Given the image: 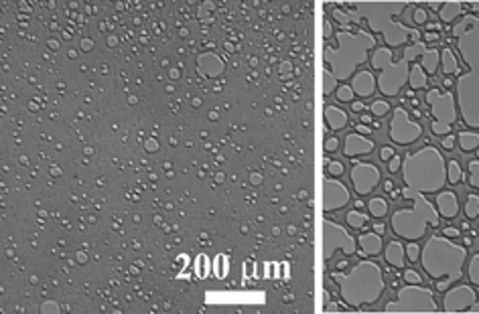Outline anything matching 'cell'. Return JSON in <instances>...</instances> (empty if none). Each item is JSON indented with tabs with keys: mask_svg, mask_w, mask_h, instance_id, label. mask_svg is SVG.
Wrapping results in <instances>:
<instances>
[{
	"mask_svg": "<svg viewBox=\"0 0 479 314\" xmlns=\"http://www.w3.org/2000/svg\"><path fill=\"white\" fill-rule=\"evenodd\" d=\"M417 61H424V69L426 73H434L437 67L441 63V51L430 49L424 51V43H415V45H404L402 47V57L396 63V51L382 45V47L374 49L372 57H369V65H372L374 71H380L378 77V87L382 96L386 98H394L400 94V89L408 83V75H410V65Z\"/></svg>",
	"mask_w": 479,
	"mask_h": 314,
	"instance_id": "1",
	"label": "cell"
},
{
	"mask_svg": "<svg viewBox=\"0 0 479 314\" xmlns=\"http://www.w3.org/2000/svg\"><path fill=\"white\" fill-rule=\"evenodd\" d=\"M331 280L337 284L345 306H374L384 294V272L374 260H361L352 270H333Z\"/></svg>",
	"mask_w": 479,
	"mask_h": 314,
	"instance_id": "2",
	"label": "cell"
},
{
	"mask_svg": "<svg viewBox=\"0 0 479 314\" xmlns=\"http://www.w3.org/2000/svg\"><path fill=\"white\" fill-rule=\"evenodd\" d=\"M404 187L424 195H437L447 185V162L439 148L432 144L422 146L417 152H408L402 160Z\"/></svg>",
	"mask_w": 479,
	"mask_h": 314,
	"instance_id": "3",
	"label": "cell"
},
{
	"mask_svg": "<svg viewBox=\"0 0 479 314\" xmlns=\"http://www.w3.org/2000/svg\"><path fill=\"white\" fill-rule=\"evenodd\" d=\"M402 199H410L412 205L394 211L390 217V229L398 239L419 241L426 237L428 227L441 225V215L434 207V201H430L424 193H417L404 187Z\"/></svg>",
	"mask_w": 479,
	"mask_h": 314,
	"instance_id": "4",
	"label": "cell"
},
{
	"mask_svg": "<svg viewBox=\"0 0 479 314\" xmlns=\"http://www.w3.org/2000/svg\"><path fill=\"white\" fill-rule=\"evenodd\" d=\"M467 260V248L463 243H457L449 237L430 235L420 252L422 270L428 274L430 280L449 278L453 284L463 278V265Z\"/></svg>",
	"mask_w": 479,
	"mask_h": 314,
	"instance_id": "5",
	"label": "cell"
},
{
	"mask_svg": "<svg viewBox=\"0 0 479 314\" xmlns=\"http://www.w3.org/2000/svg\"><path fill=\"white\" fill-rule=\"evenodd\" d=\"M376 39L374 35L365 33L363 29L359 31H337L335 35V47H327L325 51V63L331 67V73L337 81H347L358 67L365 61L367 51L374 49Z\"/></svg>",
	"mask_w": 479,
	"mask_h": 314,
	"instance_id": "6",
	"label": "cell"
},
{
	"mask_svg": "<svg viewBox=\"0 0 479 314\" xmlns=\"http://www.w3.org/2000/svg\"><path fill=\"white\" fill-rule=\"evenodd\" d=\"M386 314L394 312H439V304L434 300L430 288L424 284H404L396 290V298L382 308Z\"/></svg>",
	"mask_w": 479,
	"mask_h": 314,
	"instance_id": "7",
	"label": "cell"
},
{
	"mask_svg": "<svg viewBox=\"0 0 479 314\" xmlns=\"http://www.w3.org/2000/svg\"><path fill=\"white\" fill-rule=\"evenodd\" d=\"M424 98H426V104L430 105V114H432L430 132L441 138L451 134V128L457 122V116H459L455 105V96L451 92H443V89H437V87H428Z\"/></svg>",
	"mask_w": 479,
	"mask_h": 314,
	"instance_id": "8",
	"label": "cell"
},
{
	"mask_svg": "<svg viewBox=\"0 0 479 314\" xmlns=\"http://www.w3.org/2000/svg\"><path fill=\"white\" fill-rule=\"evenodd\" d=\"M422 124L412 120L406 107H394L392 109V120L388 126V136L392 144L396 146H408L417 142L422 136Z\"/></svg>",
	"mask_w": 479,
	"mask_h": 314,
	"instance_id": "9",
	"label": "cell"
},
{
	"mask_svg": "<svg viewBox=\"0 0 479 314\" xmlns=\"http://www.w3.org/2000/svg\"><path fill=\"white\" fill-rule=\"evenodd\" d=\"M352 170H350V181L352 189L358 197H367L372 195L380 183H382V170L374 162H361L358 158H350Z\"/></svg>",
	"mask_w": 479,
	"mask_h": 314,
	"instance_id": "10",
	"label": "cell"
},
{
	"mask_svg": "<svg viewBox=\"0 0 479 314\" xmlns=\"http://www.w3.org/2000/svg\"><path fill=\"white\" fill-rule=\"evenodd\" d=\"M331 250L333 254L337 250H341L347 258L356 256L358 252V239L350 233V227L341 225L335 221H325V258H331Z\"/></svg>",
	"mask_w": 479,
	"mask_h": 314,
	"instance_id": "11",
	"label": "cell"
},
{
	"mask_svg": "<svg viewBox=\"0 0 479 314\" xmlns=\"http://www.w3.org/2000/svg\"><path fill=\"white\" fill-rule=\"evenodd\" d=\"M477 304V290L473 288V284H455L451 286L445 298H443V312H469L473 306Z\"/></svg>",
	"mask_w": 479,
	"mask_h": 314,
	"instance_id": "12",
	"label": "cell"
},
{
	"mask_svg": "<svg viewBox=\"0 0 479 314\" xmlns=\"http://www.w3.org/2000/svg\"><path fill=\"white\" fill-rule=\"evenodd\" d=\"M352 203V191L343 181L333 176H325L323 181V211H341Z\"/></svg>",
	"mask_w": 479,
	"mask_h": 314,
	"instance_id": "13",
	"label": "cell"
},
{
	"mask_svg": "<svg viewBox=\"0 0 479 314\" xmlns=\"http://www.w3.org/2000/svg\"><path fill=\"white\" fill-rule=\"evenodd\" d=\"M376 150V142L363 136L358 132H347V136L343 140V156L345 158H358V156H367Z\"/></svg>",
	"mask_w": 479,
	"mask_h": 314,
	"instance_id": "14",
	"label": "cell"
},
{
	"mask_svg": "<svg viewBox=\"0 0 479 314\" xmlns=\"http://www.w3.org/2000/svg\"><path fill=\"white\" fill-rule=\"evenodd\" d=\"M352 89L358 100H369L374 98L376 89H378V77L369 71V69H358L354 75H352V81H350Z\"/></svg>",
	"mask_w": 479,
	"mask_h": 314,
	"instance_id": "15",
	"label": "cell"
},
{
	"mask_svg": "<svg viewBox=\"0 0 479 314\" xmlns=\"http://www.w3.org/2000/svg\"><path fill=\"white\" fill-rule=\"evenodd\" d=\"M434 207H437L441 219H455L457 215H459V209H461L459 197H457V193L451 191V189H443L434 195Z\"/></svg>",
	"mask_w": 479,
	"mask_h": 314,
	"instance_id": "16",
	"label": "cell"
},
{
	"mask_svg": "<svg viewBox=\"0 0 479 314\" xmlns=\"http://www.w3.org/2000/svg\"><path fill=\"white\" fill-rule=\"evenodd\" d=\"M384 235L372 231H363L361 235H358V256L361 258H378L384 250Z\"/></svg>",
	"mask_w": 479,
	"mask_h": 314,
	"instance_id": "17",
	"label": "cell"
},
{
	"mask_svg": "<svg viewBox=\"0 0 479 314\" xmlns=\"http://www.w3.org/2000/svg\"><path fill=\"white\" fill-rule=\"evenodd\" d=\"M382 256H384L386 263L392 265V267H396V270H404V267H406V245L398 237L384 243Z\"/></svg>",
	"mask_w": 479,
	"mask_h": 314,
	"instance_id": "18",
	"label": "cell"
},
{
	"mask_svg": "<svg viewBox=\"0 0 479 314\" xmlns=\"http://www.w3.org/2000/svg\"><path fill=\"white\" fill-rule=\"evenodd\" d=\"M323 118H325V126H327L329 130H333V132H339V130H343L347 124H350V114H347L343 107L331 105V104L325 105Z\"/></svg>",
	"mask_w": 479,
	"mask_h": 314,
	"instance_id": "19",
	"label": "cell"
},
{
	"mask_svg": "<svg viewBox=\"0 0 479 314\" xmlns=\"http://www.w3.org/2000/svg\"><path fill=\"white\" fill-rule=\"evenodd\" d=\"M428 73H426V69H424V65L420 63V61H415L410 65V75H408V81H410V85H412V89H428V77H426Z\"/></svg>",
	"mask_w": 479,
	"mask_h": 314,
	"instance_id": "20",
	"label": "cell"
},
{
	"mask_svg": "<svg viewBox=\"0 0 479 314\" xmlns=\"http://www.w3.org/2000/svg\"><path fill=\"white\" fill-rule=\"evenodd\" d=\"M457 144H459L461 152L471 154L479 148V132H471V130H461L457 134Z\"/></svg>",
	"mask_w": 479,
	"mask_h": 314,
	"instance_id": "21",
	"label": "cell"
},
{
	"mask_svg": "<svg viewBox=\"0 0 479 314\" xmlns=\"http://www.w3.org/2000/svg\"><path fill=\"white\" fill-rule=\"evenodd\" d=\"M345 223L350 229H356V231H363L367 223H372V217L369 213H363L359 209H350L345 215Z\"/></svg>",
	"mask_w": 479,
	"mask_h": 314,
	"instance_id": "22",
	"label": "cell"
},
{
	"mask_svg": "<svg viewBox=\"0 0 479 314\" xmlns=\"http://www.w3.org/2000/svg\"><path fill=\"white\" fill-rule=\"evenodd\" d=\"M365 207H367V213L372 219H384L390 213V205L384 197H369Z\"/></svg>",
	"mask_w": 479,
	"mask_h": 314,
	"instance_id": "23",
	"label": "cell"
},
{
	"mask_svg": "<svg viewBox=\"0 0 479 314\" xmlns=\"http://www.w3.org/2000/svg\"><path fill=\"white\" fill-rule=\"evenodd\" d=\"M441 63H443V73L445 77L449 75H461V67H459V61L455 59L453 51L449 47H443L441 49Z\"/></svg>",
	"mask_w": 479,
	"mask_h": 314,
	"instance_id": "24",
	"label": "cell"
},
{
	"mask_svg": "<svg viewBox=\"0 0 479 314\" xmlns=\"http://www.w3.org/2000/svg\"><path fill=\"white\" fill-rule=\"evenodd\" d=\"M463 178H465V174H463V166L459 164V160L449 158V162H447V185L455 187V185L463 183Z\"/></svg>",
	"mask_w": 479,
	"mask_h": 314,
	"instance_id": "25",
	"label": "cell"
},
{
	"mask_svg": "<svg viewBox=\"0 0 479 314\" xmlns=\"http://www.w3.org/2000/svg\"><path fill=\"white\" fill-rule=\"evenodd\" d=\"M463 213H465V219H467V221H475V219H479V195H477V193H469V195H467Z\"/></svg>",
	"mask_w": 479,
	"mask_h": 314,
	"instance_id": "26",
	"label": "cell"
},
{
	"mask_svg": "<svg viewBox=\"0 0 479 314\" xmlns=\"http://www.w3.org/2000/svg\"><path fill=\"white\" fill-rule=\"evenodd\" d=\"M335 100L339 104H352L354 100H358L356 94H354V89H352V85H350V81H341L337 85V89H335Z\"/></svg>",
	"mask_w": 479,
	"mask_h": 314,
	"instance_id": "27",
	"label": "cell"
},
{
	"mask_svg": "<svg viewBox=\"0 0 479 314\" xmlns=\"http://www.w3.org/2000/svg\"><path fill=\"white\" fill-rule=\"evenodd\" d=\"M390 111H392V105L386 100H374L372 104H369V114H372L374 118H386Z\"/></svg>",
	"mask_w": 479,
	"mask_h": 314,
	"instance_id": "28",
	"label": "cell"
},
{
	"mask_svg": "<svg viewBox=\"0 0 479 314\" xmlns=\"http://www.w3.org/2000/svg\"><path fill=\"white\" fill-rule=\"evenodd\" d=\"M467 280H469V284H473V286H477L479 288V254H475L471 260H469V263H467Z\"/></svg>",
	"mask_w": 479,
	"mask_h": 314,
	"instance_id": "29",
	"label": "cell"
},
{
	"mask_svg": "<svg viewBox=\"0 0 479 314\" xmlns=\"http://www.w3.org/2000/svg\"><path fill=\"white\" fill-rule=\"evenodd\" d=\"M337 89V79L333 77V73L329 71V67H325V71H323V96L327 98V96H331L333 92Z\"/></svg>",
	"mask_w": 479,
	"mask_h": 314,
	"instance_id": "30",
	"label": "cell"
},
{
	"mask_svg": "<svg viewBox=\"0 0 479 314\" xmlns=\"http://www.w3.org/2000/svg\"><path fill=\"white\" fill-rule=\"evenodd\" d=\"M412 27H426L428 25V10L422 6H412Z\"/></svg>",
	"mask_w": 479,
	"mask_h": 314,
	"instance_id": "31",
	"label": "cell"
},
{
	"mask_svg": "<svg viewBox=\"0 0 479 314\" xmlns=\"http://www.w3.org/2000/svg\"><path fill=\"white\" fill-rule=\"evenodd\" d=\"M420 252H422V248L419 245V241H408L406 243V260L408 262H419L420 260Z\"/></svg>",
	"mask_w": 479,
	"mask_h": 314,
	"instance_id": "32",
	"label": "cell"
},
{
	"mask_svg": "<svg viewBox=\"0 0 479 314\" xmlns=\"http://www.w3.org/2000/svg\"><path fill=\"white\" fill-rule=\"evenodd\" d=\"M343 174H345V164H343L341 160L333 158V160H329V162H327V176L339 178V176H343Z\"/></svg>",
	"mask_w": 479,
	"mask_h": 314,
	"instance_id": "33",
	"label": "cell"
},
{
	"mask_svg": "<svg viewBox=\"0 0 479 314\" xmlns=\"http://www.w3.org/2000/svg\"><path fill=\"white\" fill-rule=\"evenodd\" d=\"M402 280L406 284H424L422 276L415 270V267H404V270H402Z\"/></svg>",
	"mask_w": 479,
	"mask_h": 314,
	"instance_id": "34",
	"label": "cell"
},
{
	"mask_svg": "<svg viewBox=\"0 0 479 314\" xmlns=\"http://www.w3.org/2000/svg\"><path fill=\"white\" fill-rule=\"evenodd\" d=\"M378 156L382 162H390V158L396 156V150H394V144H384L380 150H378Z\"/></svg>",
	"mask_w": 479,
	"mask_h": 314,
	"instance_id": "35",
	"label": "cell"
},
{
	"mask_svg": "<svg viewBox=\"0 0 479 314\" xmlns=\"http://www.w3.org/2000/svg\"><path fill=\"white\" fill-rule=\"evenodd\" d=\"M339 142L341 140L337 136H327V138H325V144H323V150L327 152V154H331V152H335L339 148Z\"/></svg>",
	"mask_w": 479,
	"mask_h": 314,
	"instance_id": "36",
	"label": "cell"
},
{
	"mask_svg": "<svg viewBox=\"0 0 479 314\" xmlns=\"http://www.w3.org/2000/svg\"><path fill=\"white\" fill-rule=\"evenodd\" d=\"M402 160H404V156H400V154H396L394 158H390V162H388V172L396 174V172L402 168Z\"/></svg>",
	"mask_w": 479,
	"mask_h": 314,
	"instance_id": "37",
	"label": "cell"
},
{
	"mask_svg": "<svg viewBox=\"0 0 479 314\" xmlns=\"http://www.w3.org/2000/svg\"><path fill=\"white\" fill-rule=\"evenodd\" d=\"M432 282H434V284H432V286H434V290H437V292H443V294H445L447 290L453 286V282H451L449 278H439V280H432Z\"/></svg>",
	"mask_w": 479,
	"mask_h": 314,
	"instance_id": "38",
	"label": "cell"
},
{
	"mask_svg": "<svg viewBox=\"0 0 479 314\" xmlns=\"http://www.w3.org/2000/svg\"><path fill=\"white\" fill-rule=\"evenodd\" d=\"M441 146H443L447 152H451V150L457 146V134H447V136H443Z\"/></svg>",
	"mask_w": 479,
	"mask_h": 314,
	"instance_id": "39",
	"label": "cell"
},
{
	"mask_svg": "<svg viewBox=\"0 0 479 314\" xmlns=\"http://www.w3.org/2000/svg\"><path fill=\"white\" fill-rule=\"evenodd\" d=\"M350 109L354 111V114H363L365 109H369V105H365L363 100H354V102L350 104Z\"/></svg>",
	"mask_w": 479,
	"mask_h": 314,
	"instance_id": "40",
	"label": "cell"
},
{
	"mask_svg": "<svg viewBox=\"0 0 479 314\" xmlns=\"http://www.w3.org/2000/svg\"><path fill=\"white\" fill-rule=\"evenodd\" d=\"M443 235L449 237V239H459L461 237V229H457L453 225H447V227H443Z\"/></svg>",
	"mask_w": 479,
	"mask_h": 314,
	"instance_id": "41",
	"label": "cell"
},
{
	"mask_svg": "<svg viewBox=\"0 0 479 314\" xmlns=\"http://www.w3.org/2000/svg\"><path fill=\"white\" fill-rule=\"evenodd\" d=\"M350 126H354L356 128V132L358 134H363V136H372V132H374V128L372 126H365V124H350Z\"/></svg>",
	"mask_w": 479,
	"mask_h": 314,
	"instance_id": "42",
	"label": "cell"
},
{
	"mask_svg": "<svg viewBox=\"0 0 479 314\" xmlns=\"http://www.w3.org/2000/svg\"><path fill=\"white\" fill-rule=\"evenodd\" d=\"M372 227H374V231H376V233H380V235H384V233H386V225L382 223V219H374Z\"/></svg>",
	"mask_w": 479,
	"mask_h": 314,
	"instance_id": "43",
	"label": "cell"
},
{
	"mask_svg": "<svg viewBox=\"0 0 479 314\" xmlns=\"http://www.w3.org/2000/svg\"><path fill=\"white\" fill-rule=\"evenodd\" d=\"M359 122L365 124V126H372L374 124V116L367 114V111H363V114H359Z\"/></svg>",
	"mask_w": 479,
	"mask_h": 314,
	"instance_id": "44",
	"label": "cell"
},
{
	"mask_svg": "<svg viewBox=\"0 0 479 314\" xmlns=\"http://www.w3.org/2000/svg\"><path fill=\"white\" fill-rule=\"evenodd\" d=\"M382 189L386 193H392V191L396 189V185H394V181H392V178H388V181H382Z\"/></svg>",
	"mask_w": 479,
	"mask_h": 314,
	"instance_id": "45",
	"label": "cell"
},
{
	"mask_svg": "<svg viewBox=\"0 0 479 314\" xmlns=\"http://www.w3.org/2000/svg\"><path fill=\"white\" fill-rule=\"evenodd\" d=\"M443 29V25H441V22H430L428 20V25H426V31H432V33H439Z\"/></svg>",
	"mask_w": 479,
	"mask_h": 314,
	"instance_id": "46",
	"label": "cell"
},
{
	"mask_svg": "<svg viewBox=\"0 0 479 314\" xmlns=\"http://www.w3.org/2000/svg\"><path fill=\"white\" fill-rule=\"evenodd\" d=\"M422 37H424V41H432V43L439 41V33H432V31H424Z\"/></svg>",
	"mask_w": 479,
	"mask_h": 314,
	"instance_id": "47",
	"label": "cell"
},
{
	"mask_svg": "<svg viewBox=\"0 0 479 314\" xmlns=\"http://www.w3.org/2000/svg\"><path fill=\"white\" fill-rule=\"evenodd\" d=\"M443 85H445V87H447V92H449V89H451V87H453V77H449V75H447V77H445V79H443Z\"/></svg>",
	"mask_w": 479,
	"mask_h": 314,
	"instance_id": "48",
	"label": "cell"
},
{
	"mask_svg": "<svg viewBox=\"0 0 479 314\" xmlns=\"http://www.w3.org/2000/svg\"><path fill=\"white\" fill-rule=\"evenodd\" d=\"M361 199H363V197H359V199L356 201V203H354V209H359V211H363V207H365V205H363V201H361Z\"/></svg>",
	"mask_w": 479,
	"mask_h": 314,
	"instance_id": "49",
	"label": "cell"
},
{
	"mask_svg": "<svg viewBox=\"0 0 479 314\" xmlns=\"http://www.w3.org/2000/svg\"><path fill=\"white\" fill-rule=\"evenodd\" d=\"M471 243H473V237L471 235H465L463 237V245H465V248H471Z\"/></svg>",
	"mask_w": 479,
	"mask_h": 314,
	"instance_id": "50",
	"label": "cell"
},
{
	"mask_svg": "<svg viewBox=\"0 0 479 314\" xmlns=\"http://www.w3.org/2000/svg\"><path fill=\"white\" fill-rule=\"evenodd\" d=\"M92 47H94V43H92V41H88V39H85V41H83V51H90Z\"/></svg>",
	"mask_w": 479,
	"mask_h": 314,
	"instance_id": "51",
	"label": "cell"
},
{
	"mask_svg": "<svg viewBox=\"0 0 479 314\" xmlns=\"http://www.w3.org/2000/svg\"><path fill=\"white\" fill-rule=\"evenodd\" d=\"M347 267V260H341L339 263H337V270H345Z\"/></svg>",
	"mask_w": 479,
	"mask_h": 314,
	"instance_id": "52",
	"label": "cell"
},
{
	"mask_svg": "<svg viewBox=\"0 0 479 314\" xmlns=\"http://www.w3.org/2000/svg\"><path fill=\"white\" fill-rule=\"evenodd\" d=\"M475 152H477V160H479V148H477V150H475Z\"/></svg>",
	"mask_w": 479,
	"mask_h": 314,
	"instance_id": "53",
	"label": "cell"
}]
</instances>
